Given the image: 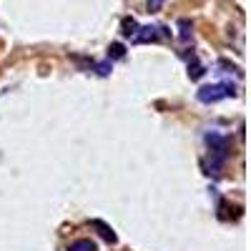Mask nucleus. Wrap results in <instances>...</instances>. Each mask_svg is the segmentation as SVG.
<instances>
[{
  "label": "nucleus",
  "mask_w": 251,
  "mask_h": 251,
  "mask_svg": "<svg viewBox=\"0 0 251 251\" xmlns=\"http://www.w3.org/2000/svg\"><path fill=\"white\" fill-rule=\"evenodd\" d=\"M236 93L234 83H211V86H203L196 91V98L201 103H219L224 98H231Z\"/></svg>",
  "instance_id": "1"
},
{
  "label": "nucleus",
  "mask_w": 251,
  "mask_h": 251,
  "mask_svg": "<svg viewBox=\"0 0 251 251\" xmlns=\"http://www.w3.org/2000/svg\"><path fill=\"white\" fill-rule=\"evenodd\" d=\"M68 251H96V244L91 239H78V241H71Z\"/></svg>",
  "instance_id": "2"
},
{
  "label": "nucleus",
  "mask_w": 251,
  "mask_h": 251,
  "mask_svg": "<svg viewBox=\"0 0 251 251\" xmlns=\"http://www.w3.org/2000/svg\"><path fill=\"white\" fill-rule=\"evenodd\" d=\"M136 30H138V23H136L133 18H126V20H123V35H126V38H133Z\"/></svg>",
  "instance_id": "3"
},
{
  "label": "nucleus",
  "mask_w": 251,
  "mask_h": 251,
  "mask_svg": "<svg viewBox=\"0 0 251 251\" xmlns=\"http://www.w3.org/2000/svg\"><path fill=\"white\" fill-rule=\"evenodd\" d=\"M93 226H98V228H100V234H103V236H106V239H108V241H111V244H113V241H116V234H113V231H111V228H108V226H106V224H100V221H93Z\"/></svg>",
  "instance_id": "4"
},
{
  "label": "nucleus",
  "mask_w": 251,
  "mask_h": 251,
  "mask_svg": "<svg viewBox=\"0 0 251 251\" xmlns=\"http://www.w3.org/2000/svg\"><path fill=\"white\" fill-rule=\"evenodd\" d=\"M161 5H163V0H149V10H151V13L161 10Z\"/></svg>",
  "instance_id": "5"
},
{
  "label": "nucleus",
  "mask_w": 251,
  "mask_h": 251,
  "mask_svg": "<svg viewBox=\"0 0 251 251\" xmlns=\"http://www.w3.org/2000/svg\"><path fill=\"white\" fill-rule=\"evenodd\" d=\"M108 50H113V58H123V46H111Z\"/></svg>",
  "instance_id": "6"
}]
</instances>
